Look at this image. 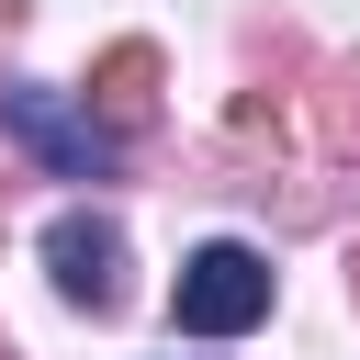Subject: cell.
Segmentation results:
<instances>
[{
    "label": "cell",
    "instance_id": "obj_1",
    "mask_svg": "<svg viewBox=\"0 0 360 360\" xmlns=\"http://www.w3.org/2000/svg\"><path fill=\"white\" fill-rule=\"evenodd\" d=\"M259 315H270V259H259V248L214 236V248L180 259V292H169V326H180V338H248Z\"/></svg>",
    "mask_w": 360,
    "mask_h": 360
},
{
    "label": "cell",
    "instance_id": "obj_2",
    "mask_svg": "<svg viewBox=\"0 0 360 360\" xmlns=\"http://www.w3.org/2000/svg\"><path fill=\"white\" fill-rule=\"evenodd\" d=\"M45 270H56L68 304L112 315V304H124V225H112V214H56V225H45Z\"/></svg>",
    "mask_w": 360,
    "mask_h": 360
},
{
    "label": "cell",
    "instance_id": "obj_3",
    "mask_svg": "<svg viewBox=\"0 0 360 360\" xmlns=\"http://www.w3.org/2000/svg\"><path fill=\"white\" fill-rule=\"evenodd\" d=\"M0 124L34 146V158H56L68 180H101L112 169V124H90V112H68L56 90H0Z\"/></svg>",
    "mask_w": 360,
    "mask_h": 360
},
{
    "label": "cell",
    "instance_id": "obj_4",
    "mask_svg": "<svg viewBox=\"0 0 360 360\" xmlns=\"http://www.w3.org/2000/svg\"><path fill=\"white\" fill-rule=\"evenodd\" d=\"M146 101H158V56L146 45H112L101 56V112L112 124H146Z\"/></svg>",
    "mask_w": 360,
    "mask_h": 360
},
{
    "label": "cell",
    "instance_id": "obj_5",
    "mask_svg": "<svg viewBox=\"0 0 360 360\" xmlns=\"http://www.w3.org/2000/svg\"><path fill=\"white\" fill-rule=\"evenodd\" d=\"M349 281H360V259H349Z\"/></svg>",
    "mask_w": 360,
    "mask_h": 360
}]
</instances>
